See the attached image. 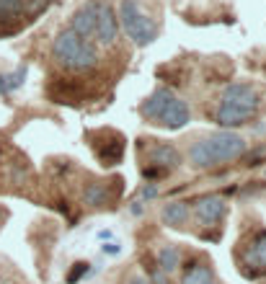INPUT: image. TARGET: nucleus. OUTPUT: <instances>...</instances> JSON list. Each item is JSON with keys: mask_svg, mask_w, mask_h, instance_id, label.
Instances as JSON below:
<instances>
[{"mask_svg": "<svg viewBox=\"0 0 266 284\" xmlns=\"http://www.w3.org/2000/svg\"><path fill=\"white\" fill-rule=\"evenodd\" d=\"M246 152V140L233 129L215 132L204 140H196L189 147V163L194 168H215L220 163H230Z\"/></svg>", "mask_w": 266, "mask_h": 284, "instance_id": "f257e3e1", "label": "nucleus"}, {"mask_svg": "<svg viewBox=\"0 0 266 284\" xmlns=\"http://www.w3.org/2000/svg\"><path fill=\"white\" fill-rule=\"evenodd\" d=\"M258 106H261V96L251 83H230L223 91V98H220L217 124L223 129L240 127L256 117Z\"/></svg>", "mask_w": 266, "mask_h": 284, "instance_id": "f03ea898", "label": "nucleus"}, {"mask_svg": "<svg viewBox=\"0 0 266 284\" xmlns=\"http://www.w3.org/2000/svg\"><path fill=\"white\" fill-rule=\"evenodd\" d=\"M140 111L150 124H158V127H166V129H181L191 119L189 103L184 98H179L171 88L152 91V96L147 101H142Z\"/></svg>", "mask_w": 266, "mask_h": 284, "instance_id": "7ed1b4c3", "label": "nucleus"}, {"mask_svg": "<svg viewBox=\"0 0 266 284\" xmlns=\"http://www.w3.org/2000/svg\"><path fill=\"white\" fill-rule=\"evenodd\" d=\"M52 54L62 68H68L73 73H85V70H91L98 65L96 44L78 36L73 29H65L62 34H57L55 44H52Z\"/></svg>", "mask_w": 266, "mask_h": 284, "instance_id": "20e7f679", "label": "nucleus"}, {"mask_svg": "<svg viewBox=\"0 0 266 284\" xmlns=\"http://www.w3.org/2000/svg\"><path fill=\"white\" fill-rule=\"evenodd\" d=\"M119 26L137 47H147L158 39V26L152 24V18H147L137 0H122L119 3Z\"/></svg>", "mask_w": 266, "mask_h": 284, "instance_id": "39448f33", "label": "nucleus"}, {"mask_svg": "<svg viewBox=\"0 0 266 284\" xmlns=\"http://www.w3.org/2000/svg\"><path fill=\"white\" fill-rule=\"evenodd\" d=\"M243 271L251 279L266 274V230L256 233L243 251Z\"/></svg>", "mask_w": 266, "mask_h": 284, "instance_id": "423d86ee", "label": "nucleus"}, {"mask_svg": "<svg viewBox=\"0 0 266 284\" xmlns=\"http://www.w3.org/2000/svg\"><path fill=\"white\" fill-rule=\"evenodd\" d=\"M228 212V204L220 194H204L194 202V214H196V222H202L204 228H212L217 225L220 220L225 217Z\"/></svg>", "mask_w": 266, "mask_h": 284, "instance_id": "0eeeda50", "label": "nucleus"}, {"mask_svg": "<svg viewBox=\"0 0 266 284\" xmlns=\"http://www.w3.org/2000/svg\"><path fill=\"white\" fill-rule=\"evenodd\" d=\"M93 34L96 39L101 41V44H114L117 36H119V18L114 13V8L109 6V3H101L98 0V6H96V26H93Z\"/></svg>", "mask_w": 266, "mask_h": 284, "instance_id": "6e6552de", "label": "nucleus"}, {"mask_svg": "<svg viewBox=\"0 0 266 284\" xmlns=\"http://www.w3.org/2000/svg\"><path fill=\"white\" fill-rule=\"evenodd\" d=\"M147 163L152 168H158V171H173V168H179L181 165V152L176 150L173 145L168 142H155L147 152Z\"/></svg>", "mask_w": 266, "mask_h": 284, "instance_id": "1a4fd4ad", "label": "nucleus"}, {"mask_svg": "<svg viewBox=\"0 0 266 284\" xmlns=\"http://www.w3.org/2000/svg\"><path fill=\"white\" fill-rule=\"evenodd\" d=\"M109 135V140L106 142H93V152L98 155V160L103 163V165H114V163H119L122 160V155H124V137L122 135H117V132H106Z\"/></svg>", "mask_w": 266, "mask_h": 284, "instance_id": "9d476101", "label": "nucleus"}, {"mask_svg": "<svg viewBox=\"0 0 266 284\" xmlns=\"http://www.w3.org/2000/svg\"><path fill=\"white\" fill-rule=\"evenodd\" d=\"M96 6H98V0H91V3H85L83 8H78L70 18V29L88 39V36H93V26H96Z\"/></svg>", "mask_w": 266, "mask_h": 284, "instance_id": "9b49d317", "label": "nucleus"}, {"mask_svg": "<svg viewBox=\"0 0 266 284\" xmlns=\"http://www.w3.org/2000/svg\"><path fill=\"white\" fill-rule=\"evenodd\" d=\"M163 222L168 228H181L189 220V202H171L163 207Z\"/></svg>", "mask_w": 266, "mask_h": 284, "instance_id": "f8f14e48", "label": "nucleus"}, {"mask_svg": "<svg viewBox=\"0 0 266 284\" xmlns=\"http://www.w3.org/2000/svg\"><path fill=\"white\" fill-rule=\"evenodd\" d=\"M181 284H220V281L215 279V274H212V269L207 264H199V261H196V264H191L184 271Z\"/></svg>", "mask_w": 266, "mask_h": 284, "instance_id": "ddd939ff", "label": "nucleus"}, {"mask_svg": "<svg viewBox=\"0 0 266 284\" xmlns=\"http://www.w3.org/2000/svg\"><path fill=\"white\" fill-rule=\"evenodd\" d=\"M109 196H112L109 186L101 184V181H96V184H88V186H85V191H83V202H85L88 207H103V204L109 202Z\"/></svg>", "mask_w": 266, "mask_h": 284, "instance_id": "4468645a", "label": "nucleus"}, {"mask_svg": "<svg viewBox=\"0 0 266 284\" xmlns=\"http://www.w3.org/2000/svg\"><path fill=\"white\" fill-rule=\"evenodd\" d=\"M26 13V0H0V24H13Z\"/></svg>", "mask_w": 266, "mask_h": 284, "instance_id": "2eb2a0df", "label": "nucleus"}, {"mask_svg": "<svg viewBox=\"0 0 266 284\" xmlns=\"http://www.w3.org/2000/svg\"><path fill=\"white\" fill-rule=\"evenodd\" d=\"M179 264H181V253H179V248H176V246L158 248V266L166 274H173L176 269H179Z\"/></svg>", "mask_w": 266, "mask_h": 284, "instance_id": "dca6fc26", "label": "nucleus"}, {"mask_svg": "<svg viewBox=\"0 0 266 284\" xmlns=\"http://www.w3.org/2000/svg\"><path fill=\"white\" fill-rule=\"evenodd\" d=\"M24 78H26V68H24V65H21V68H18L13 75L3 78V83H6V93H8V91H16V88H21V83H24Z\"/></svg>", "mask_w": 266, "mask_h": 284, "instance_id": "f3484780", "label": "nucleus"}, {"mask_svg": "<svg viewBox=\"0 0 266 284\" xmlns=\"http://www.w3.org/2000/svg\"><path fill=\"white\" fill-rule=\"evenodd\" d=\"M88 271V264H75V269H70V274H68V284H75V281H80L83 279V274Z\"/></svg>", "mask_w": 266, "mask_h": 284, "instance_id": "a211bd4d", "label": "nucleus"}, {"mask_svg": "<svg viewBox=\"0 0 266 284\" xmlns=\"http://www.w3.org/2000/svg\"><path fill=\"white\" fill-rule=\"evenodd\" d=\"M150 276H152V284H171L168 276H166V271H163L161 266H152V269H150Z\"/></svg>", "mask_w": 266, "mask_h": 284, "instance_id": "6ab92c4d", "label": "nucleus"}, {"mask_svg": "<svg viewBox=\"0 0 266 284\" xmlns=\"http://www.w3.org/2000/svg\"><path fill=\"white\" fill-rule=\"evenodd\" d=\"M142 196H145V199H152V196H158V186H155V184H152V186H145V189H142Z\"/></svg>", "mask_w": 266, "mask_h": 284, "instance_id": "aec40b11", "label": "nucleus"}, {"mask_svg": "<svg viewBox=\"0 0 266 284\" xmlns=\"http://www.w3.org/2000/svg\"><path fill=\"white\" fill-rule=\"evenodd\" d=\"M129 209H132V214H142V212H145V207H142V202H135V204H132Z\"/></svg>", "mask_w": 266, "mask_h": 284, "instance_id": "412c9836", "label": "nucleus"}, {"mask_svg": "<svg viewBox=\"0 0 266 284\" xmlns=\"http://www.w3.org/2000/svg\"><path fill=\"white\" fill-rule=\"evenodd\" d=\"M103 253H119V246L117 243H106L103 246Z\"/></svg>", "mask_w": 266, "mask_h": 284, "instance_id": "4be33fe9", "label": "nucleus"}, {"mask_svg": "<svg viewBox=\"0 0 266 284\" xmlns=\"http://www.w3.org/2000/svg\"><path fill=\"white\" fill-rule=\"evenodd\" d=\"M127 284H147V279H145V276H140V274H135V276H132Z\"/></svg>", "mask_w": 266, "mask_h": 284, "instance_id": "5701e85b", "label": "nucleus"}, {"mask_svg": "<svg viewBox=\"0 0 266 284\" xmlns=\"http://www.w3.org/2000/svg\"><path fill=\"white\" fill-rule=\"evenodd\" d=\"M0 284H13V279L6 276V274H0Z\"/></svg>", "mask_w": 266, "mask_h": 284, "instance_id": "b1692460", "label": "nucleus"}, {"mask_svg": "<svg viewBox=\"0 0 266 284\" xmlns=\"http://www.w3.org/2000/svg\"><path fill=\"white\" fill-rule=\"evenodd\" d=\"M263 176H266V173H263Z\"/></svg>", "mask_w": 266, "mask_h": 284, "instance_id": "393cba45", "label": "nucleus"}]
</instances>
